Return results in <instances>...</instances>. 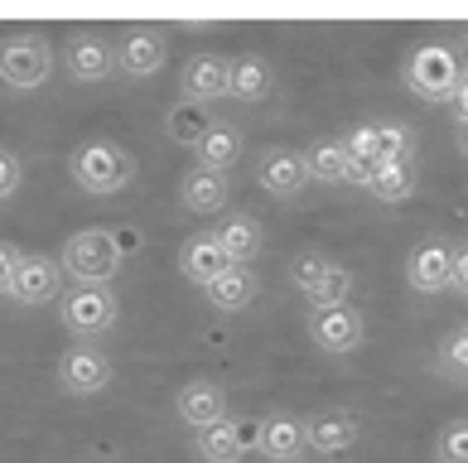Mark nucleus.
Listing matches in <instances>:
<instances>
[{
	"mask_svg": "<svg viewBox=\"0 0 468 463\" xmlns=\"http://www.w3.org/2000/svg\"><path fill=\"white\" fill-rule=\"evenodd\" d=\"M435 372L449 376V382H459V386H468V333L463 329H449L435 342Z\"/></svg>",
	"mask_w": 468,
	"mask_h": 463,
	"instance_id": "29",
	"label": "nucleus"
},
{
	"mask_svg": "<svg viewBox=\"0 0 468 463\" xmlns=\"http://www.w3.org/2000/svg\"><path fill=\"white\" fill-rule=\"evenodd\" d=\"M449 48H454V58H459V68H463V78H468V25L459 29V39L449 44Z\"/></svg>",
	"mask_w": 468,
	"mask_h": 463,
	"instance_id": "36",
	"label": "nucleus"
},
{
	"mask_svg": "<svg viewBox=\"0 0 468 463\" xmlns=\"http://www.w3.org/2000/svg\"><path fill=\"white\" fill-rule=\"evenodd\" d=\"M401 82H406L410 97L430 101V107H449V97H454L459 82H463V68H459L454 48L444 39H420L401 63Z\"/></svg>",
	"mask_w": 468,
	"mask_h": 463,
	"instance_id": "2",
	"label": "nucleus"
},
{
	"mask_svg": "<svg viewBox=\"0 0 468 463\" xmlns=\"http://www.w3.org/2000/svg\"><path fill=\"white\" fill-rule=\"evenodd\" d=\"M232 88V58H222V54H194L184 63V73H179V92L184 101H203V107H213V101H222Z\"/></svg>",
	"mask_w": 468,
	"mask_h": 463,
	"instance_id": "14",
	"label": "nucleus"
},
{
	"mask_svg": "<svg viewBox=\"0 0 468 463\" xmlns=\"http://www.w3.org/2000/svg\"><path fill=\"white\" fill-rule=\"evenodd\" d=\"M116 319H121V304L112 295V285H68L58 295V323L73 333V342L107 338L116 329Z\"/></svg>",
	"mask_w": 468,
	"mask_h": 463,
	"instance_id": "5",
	"label": "nucleus"
},
{
	"mask_svg": "<svg viewBox=\"0 0 468 463\" xmlns=\"http://www.w3.org/2000/svg\"><path fill=\"white\" fill-rule=\"evenodd\" d=\"M435 458L440 463H468V416L449 420L444 430L435 435Z\"/></svg>",
	"mask_w": 468,
	"mask_h": 463,
	"instance_id": "31",
	"label": "nucleus"
},
{
	"mask_svg": "<svg viewBox=\"0 0 468 463\" xmlns=\"http://www.w3.org/2000/svg\"><path fill=\"white\" fill-rule=\"evenodd\" d=\"M54 376H58V391H63V396L88 401V396H97V391H107V386H112L116 367H112V357L101 353L97 342H73V348L58 357Z\"/></svg>",
	"mask_w": 468,
	"mask_h": 463,
	"instance_id": "7",
	"label": "nucleus"
},
{
	"mask_svg": "<svg viewBox=\"0 0 468 463\" xmlns=\"http://www.w3.org/2000/svg\"><path fill=\"white\" fill-rule=\"evenodd\" d=\"M377 203H406L415 198V188H420V169L415 164H377L372 179L362 184Z\"/></svg>",
	"mask_w": 468,
	"mask_h": 463,
	"instance_id": "27",
	"label": "nucleus"
},
{
	"mask_svg": "<svg viewBox=\"0 0 468 463\" xmlns=\"http://www.w3.org/2000/svg\"><path fill=\"white\" fill-rule=\"evenodd\" d=\"M20 261H25V251H15L10 242H0V300H10V285H15Z\"/></svg>",
	"mask_w": 468,
	"mask_h": 463,
	"instance_id": "33",
	"label": "nucleus"
},
{
	"mask_svg": "<svg viewBox=\"0 0 468 463\" xmlns=\"http://www.w3.org/2000/svg\"><path fill=\"white\" fill-rule=\"evenodd\" d=\"M309 342L328 357H348L367 342V319H362L357 304L314 309V314H309Z\"/></svg>",
	"mask_w": 468,
	"mask_h": 463,
	"instance_id": "8",
	"label": "nucleus"
},
{
	"mask_svg": "<svg viewBox=\"0 0 468 463\" xmlns=\"http://www.w3.org/2000/svg\"><path fill=\"white\" fill-rule=\"evenodd\" d=\"M256 449V420H218V425H207V430L194 435V454L203 463H241Z\"/></svg>",
	"mask_w": 468,
	"mask_h": 463,
	"instance_id": "13",
	"label": "nucleus"
},
{
	"mask_svg": "<svg viewBox=\"0 0 468 463\" xmlns=\"http://www.w3.org/2000/svg\"><path fill=\"white\" fill-rule=\"evenodd\" d=\"M54 78V44L44 39V34H10V39H0V82H5L10 92H34L44 88V82Z\"/></svg>",
	"mask_w": 468,
	"mask_h": 463,
	"instance_id": "6",
	"label": "nucleus"
},
{
	"mask_svg": "<svg viewBox=\"0 0 468 463\" xmlns=\"http://www.w3.org/2000/svg\"><path fill=\"white\" fill-rule=\"evenodd\" d=\"M213 242L228 251L232 266H251L256 256H261V247H266V232H261V222H256L251 213H228L213 227Z\"/></svg>",
	"mask_w": 468,
	"mask_h": 463,
	"instance_id": "20",
	"label": "nucleus"
},
{
	"mask_svg": "<svg viewBox=\"0 0 468 463\" xmlns=\"http://www.w3.org/2000/svg\"><path fill=\"white\" fill-rule=\"evenodd\" d=\"M300 154H304V174L314 179V184H343V179H348V150H343L338 135L309 141Z\"/></svg>",
	"mask_w": 468,
	"mask_h": 463,
	"instance_id": "26",
	"label": "nucleus"
},
{
	"mask_svg": "<svg viewBox=\"0 0 468 463\" xmlns=\"http://www.w3.org/2000/svg\"><path fill=\"white\" fill-rule=\"evenodd\" d=\"M343 150H348V160L362 164V169H377L381 164V145H377V121H362L343 135Z\"/></svg>",
	"mask_w": 468,
	"mask_h": 463,
	"instance_id": "30",
	"label": "nucleus"
},
{
	"mask_svg": "<svg viewBox=\"0 0 468 463\" xmlns=\"http://www.w3.org/2000/svg\"><path fill=\"white\" fill-rule=\"evenodd\" d=\"M256 454H266L271 463H300L304 458V416L290 410H271L256 420Z\"/></svg>",
	"mask_w": 468,
	"mask_h": 463,
	"instance_id": "16",
	"label": "nucleus"
},
{
	"mask_svg": "<svg viewBox=\"0 0 468 463\" xmlns=\"http://www.w3.org/2000/svg\"><path fill=\"white\" fill-rule=\"evenodd\" d=\"M165 58H169V44H165L160 29H131L126 39L116 44V73L126 78V82L154 78L165 68Z\"/></svg>",
	"mask_w": 468,
	"mask_h": 463,
	"instance_id": "17",
	"label": "nucleus"
},
{
	"mask_svg": "<svg viewBox=\"0 0 468 463\" xmlns=\"http://www.w3.org/2000/svg\"><path fill=\"white\" fill-rule=\"evenodd\" d=\"M449 289H454V295H468V242L454 247V266H449Z\"/></svg>",
	"mask_w": 468,
	"mask_h": 463,
	"instance_id": "34",
	"label": "nucleus"
},
{
	"mask_svg": "<svg viewBox=\"0 0 468 463\" xmlns=\"http://www.w3.org/2000/svg\"><path fill=\"white\" fill-rule=\"evenodd\" d=\"M459 150H463V160H468V121L459 126Z\"/></svg>",
	"mask_w": 468,
	"mask_h": 463,
	"instance_id": "37",
	"label": "nucleus"
},
{
	"mask_svg": "<svg viewBox=\"0 0 468 463\" xmlns=\"http://www.w3.org/2000/svg\"><path fill=\"white\" fill-rule=\"evenodd\" d=\"M290 285L300 289L309 309H334V304H353L357 276L328 251H300L290 261Z\"/></svg>",
	"mask_w": 468,
	"mask_h": 463,
	"instance_id": "4",
	"label": "nucleus"
},
{
	"mask_svg": "<svg viewBox=\"0 0 468 463\" xmlns=\"http://www.w3.org/2000/svg\"><path fill=\"white\" fill-rule=\"evenodd\" d=\"M241 150H247V145H241V131L228 126V121H218V126L194 145V160H198V169H207V174H228V179H232Z\"/></svg>",
	"mask_w": 468,
	"mask_h": 463,
	"instance_id": "22",
	"label": "nucleus"
},
{
	"mask_svg": "<svg viewBox=\"0 0 468 463\" xmlns=\"http://www.w3.org/2000/svg\"><path fill=\"white\" fill-rule=\"evenodd\" d=\"M63 73L82 82V88H97L116 73V44H107L97 29H78L73 39L63 44Z\"/></svg>",
	"mask_w": 468,
	"mask_h": 463,
	"instance_id": "10",
	"label": "nucleus"
},
{
	"mask_svg": "<svg viewBox=\"0 0 468 463\" xmlns=\"http://www.w3.org/2000/svg\"><path fill=\"white\" fill-rule=\"evenodd\" d=\"M449 266H454V247L444 237H420L406 251V285L425 300L449 295Z\"/></svg>",
	"mask_w": 468,
	"mask_h": 463,
	"instance_id": "9",
	"label": "nucleus"
},
{
	"mask_svg": "<svg viewBox=\"0 0 468 463\" xmlns=\"http://www.w3.org/2000/svg\"><path fill=\"white\" fill-rule=\"evenodd\" d=\"M25 184V164H20V154L15 150H0V203L15 198V188Z\"/></svg>",
	"mask_w": 468,
	"mask_h": 463,
	"instance_id": "32",
	"label": "nucleus"
},
{
	"mask_svg": "<svg viewBox=\"0 0 468 463\" xmlns=\"http://www.w3.org/2000/svg\"><path fill=\"white\" fill-rule=\"evenodd\" d=\"M68 174L82 194L92 198H107V194H121V188H131L135 179V154L116 141H82L73 150V160H68Z\"/></svg>",
	"mask_w": 468,
	"mask_h": 463,
	"instance_id": "3",
	"label": "nucleus"
},
{
	"mask_svg": "<svg viewBox=\"0 0 468 463\" xmlns=\"http://www.w3.org/2000/svg\"><path fill=\"white\" fill-rule=\"evenodd\" d=\"M179 203L184 213H198V217H213L232 203V179L228 174H207V169H188V174L179 179Z\"/></svg>",
	"mask_w": 468,
	"mask_h": 463,
	"instance_id": "19",
	"label": "nucleus"
},
{
	"mask_svg": "<svg viewBox=\"0 0 468 463\" xmlns=\"http://www.w3.org/2000/svg\"><path fill=\"white\" fill-rule=\"evenodd\" d=\"M256 184H261L271 198H281V203L300 198L304 184H309V174H304V154L290 150V145H266L261 154H256Z\"/></svg>",
	"mask_w": 468,
	"mask_h": 463,
	"instance_id": "12",
	"label": "nucleus"
},
{
	"mask_svg": "<svg viewBox=\"0 0 468 463\" xmlns=\"http://www.w3.org/2000/svg\"><path fill=\"white\" fill-rule=\"evenodd\" d=\"M300 463H304V458H300Z\"/></svg>",
	"mask_w": 468,
	"mask_h": 463,
	"instance_id": "39",
	"label": "nucleus"
},
{
	"mask_svg": "<svg viewBox=\"0 0 468 463\" xmlns=\"http://www.w3.org/2000/svg\"><path fill=\"white\" fill-rule=\"evenodd\" d=\"M121 256H126V242H121L116 227H78L63 242L58 266L68 285H112L121 270Z\"/></svg>",
	"mask_w": 468,
	"mask_h": 463,
	"instance_id": "1",
	"label": "nucleus"
},
{
	"mask_svg": "<svg viewBox=\"0 0 468 463\" xmlns=\"http://www.w3.org/2000/svg\"><path fill=\"white\" fill-rule=\"evenodd\" d=\"M213 126H218V116H213V107H203V101H184L179 97L175 107L165 111V135L175 145H184V150H194Z\"/></svg>",
	"mask_w": 468,
	"mask_h": 463,
	"instance_id": "24",
	"label": "nucleus"
},
{
	"mask_svg": "<svg viewBox=\"0 0 468 463\" xmlns=\"http://www.w3.org/2000/svg\"><path fill=\"white\" fill-rule=\"evenodd\" d=\"M175 416L198 435V430H207V425L228 420V391H222V382L194 376V382H184V386L175 391Z\"/></svg>",
	"mask_w": 468,
	"mask_h": 463,
	"instance_id": "15",
	"label": "nucleus"
},
{
	"mask_svg": "<svg viewBox=\"0 0 468 463\" xmlns=\"http://www.w3.org/2000/svg\"><path fill=\"white\" fill-rule=\"evenodd\" d=\"M377 145H381V164H415L420 135L406 121H377Z\"/></svg>",
	"mask_w": 468,
	"mask_h": 463,
	"instance_id": "28",
	"label": "nucleus"
},
{
	"mask_svg": "<svg viewBox=\"0 0 468 463\" xmlns=\"http://www.w3.org/2000/svg\"><path fill=\"white\" fill-rule=\"evenodd\" d=\"M63 266L58 256H44V251H29L20 270H15V285H10V300L25 304V309H39V304H58L63 295Z\"/></svg>",
	"mask_w": 468,
	"mask_h": 463,
	"instance_id": "11",
	"label": "nucleus"
},
{
	"mask_svg": "<svg viewBox=\"0 0 468 463\" xmlns=\"http://www.w3.org/2000/svg\"><path fill=\"white\" fill-rule=\"evenodd\" d=\"M256 289H261L256 270L251 266H232V270H222L213 285H203V300L213 309H222V314H241V309L256 300Z\"/></svg>",
	"mask_w": 468,
	"mask_h": 463,
	"instance_id": "23",
	"label": "nucleus"
},
{
	"mask_svg": "<svg viewBox=\"0 0 468 463\" xmlns=\"http://www.w3.org/2000/svg\"><path fill=\"white\" fill-rule=\"evenodd\" d=\"M463 333H468V323H463Z\"/></svg>",
	"mask_w": 468,
	"mask_h": 463,
	"instance_id": "38",
	"label": "nucleus"
},
{
	"mask_svg": "<svg viewBox=\"0 0 468 463\" xmlns=\"http://www.w3.org/2000/svg\"><path fill=\"white\" fill-rule=\"evenodd\" d=\"M275 88V73H271V63L261 54H237L232 58V88L228 97L232 101H247V107H256V101H266Z\"/></svg>",
	"mask_w": 468,
	"mask_h": 463,
	"instance_id": "25",
	"label": "nucleus"
},
{
	"mask_svg": "<svg viewBox=\"0 0 468 463\" xmlns=\"http://www.w3.org/2000/svg\"><path fill=\"white\" fill-rule=\"evenodd\" d=\"M357 420L348 416V410H319V416H304V449L314 454H348L357 444Z\"/></svg>",
	"mask_w": 468,
	"mask_h": 463,
	"instance_id": "18",
	"label": "nucleus"
},
{
	"mask_svg": "<svg viewBox=\"0 0 468 463\" xmlns=\"http://www.w3.org/2000/svg\"><path fill=\"white\" fill-rule=\"evenodd\" d=\"M222 270H232V261H228V251L213 242V232H198V237H188V242L179 247V276L194 280L198 289L213 285Z\"/></svg>",
	"mask_w": 468,
	"mask_h": 463,
	"instance_id": "21",
	"label": "nucleus"
},
{
	"mask_svg": "<svg viewBox=\"0 0 468 463\" xmlns=\"http://www.w3.org/2000/svg\"><path fill=\"white\" fill-rule=\"evenodd\" d=\"M449 107H454V116H459V121H468V78L459 82V92L449 97Z\"/></svg>",
	"mask_w": 468,
	"mask_h": 463,
	"instance_id": "35",
	"label": "nucleus"
}]
</instances>
